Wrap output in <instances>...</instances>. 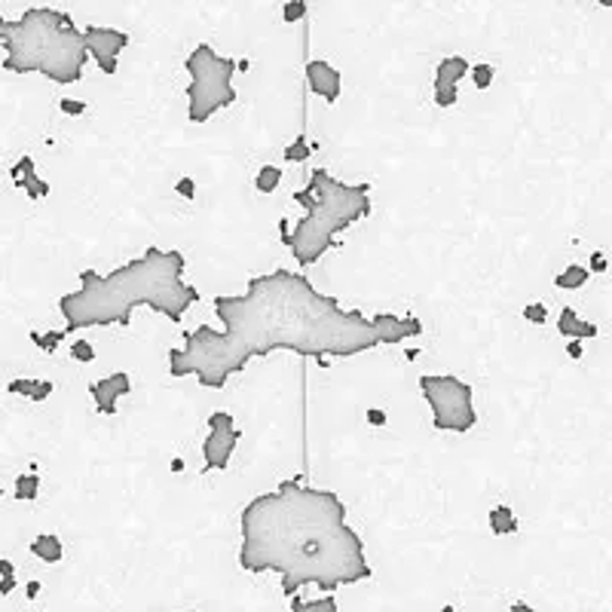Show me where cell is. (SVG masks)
I'll list each match as a JSON object with an SVG mask.
<instances>
[{
    "mask_svg": "<svg viewBox=\"0 0 612 612\" xmlns=\"http://www.w3.org/2000/svg\"><path fill=\"white\" fill-rule=\"evenodd\" d=\"M211 306L224 328L199 324L184 334L178 349H169V374L196 377L202 389H224L252 358L279 349L324 367L331 358L398 346L423 334L416 315L377 312L370 319L361 310H343L337 298L315 291L310 276L291 270L252 276L245 294H218Z\"/></svg>",
    "mask_w": 612,
    "mask_h": 612,
    "instance_id": "6da1fadb",
    "label": "cell"
},
{
    "mask_svg": "<svg viewBox=\"0 0 612 612\" xmlns=\"http://www.w3.org/2000/svg\"><path fill=\"white\" fill-rule=\"evenodd\" d=\"M239 567L276 572L282 594L315 585L322 594L358 585L374 576L361 536L349 526V512L334 490L291 478L254 496L239 514Z\"/></svg>",
    "mask_w": 612,
    "mask_h": 612,
    "instance_id": "7a4b0ae2",
    "label": "cell"
},
{
    "mask_svg": "<svg viewBox=\"0 0 612 612\" xmlns=\"http://www.w3.org/2000/svg\"><path fill=\"white\" fill-rule=\"evenodd\" d=\"M187 257L178 248H147L141 257L110 273L83 270L80 288L59 300L64 334L80 328H129L135 310L165 315L178 324L187 310L199 300V291L184 279Z\"/></svg>",
    "mask_w": 612,
    "mask_h": 612,
    "instance_id": "3957f363",
    "label": "cell"
},
{
    "mask_svg": "<svg viewBox=\"0 0 612 612\" xmlns=\"http://www.w3.org/2000/svg\"><path fill=\"white\" fill-rule=\"evenodd\" d=\"M294 202L303 208V218L298 224L282 218L279 239L300 270L315 266L331 248L340 245L343 230L370 218L374 211L370 184H343L328 169H312L306 187L294 193Z\"/></svg>",
    "mask_w": 612,
    "mask_h": 612,
    "instance_id": "277c9868",
    "label": "cell"
},
{
    "mask_svg": "<svg viewBox=\"0 0 612 612\" xmlns=\"http://www.w3.org/2000/svg\"><path fill=\"white\" fill-rule=\"evenodd\" d=\"M0 46L6 49L4 71L43 73L59 86L80 83L89 61L83 31L52 6H28L16 22L0 16Z\"/></svg>",
    "mask_w": 612,
    "mask_h": 612,
    "instance_id": "5b68a950",
    "label": "cell"
},
{
    "mask_svg": "<svg viewBox=\"0 0 612 612\" xmlns=\"http://www.w3.org/2000/svg\"><path fill=\"white\" fill-rule=\"evenodd\" d=\"M184 68L190 73V83H187V119L190 123L202 126L218 110L236 105V86H233L236 61L230 55L215 52L211 43H199V46H193Z\"/></svg>",
    "mask_w": 612,
    "mask_h": 612,
    "instance_id": "8992f818",
    "label": "cell"
},
{
    "mask_svg": "<svg viewBox=\"0 0 612 612\" xmlns=\"http://www.w3.org/2000/svg\"><path fill=\"white\" fill-rule=\"evenodd\" d=\"M420 392L432 411V425L438 432L466 435L478 425L475 392L457 374H420Z\"/></svg>",
    "mask_w": 612,
    "mask_h": 612,
    "instance_id": "52a82bcc",
    "label": "cell"
},
{
    "mask_svg": "<svg viewBox=\"0 0 612 612\" xmlns=\"http://www.w3.org/2000/svg\"><path fill=\"white\" fill-rule=\"evenodd\" d=\"M239 425L230 411H215L208 416V435L202 438V469L206 471H224L239 447Z\"/></svg>",
    "mask_w": 612,
    "mask_h": 612,
    "instance_id": "ba28073f",
    "label": "cell"
},
{
    "mask_svg": "<svg viewBox=\"0 0 612 612\" xmlns=\"http://www.w3.org/2000/svg\"><path fill=\"white\" fill-rule=\"evenodd\" d=\"M83 43H86L89 59H95L101 73H117L119 68V52L129 46V34L119 28H105V25H86L83 28Z\"/></svg>",
    "mask_w": 612,
    "mask_h": 612,
    "instance_id": "9c48e42d",
    "label": "cell"
},
{
    "mask_svg": "<svg viewBox=\"0 0 612 612\" xmlns=\"http://www.w3.org/2000/svg\"><path fill=\"white\" fill-rule=\"evenodd\" d=\"M471 73L469 59L462 55H447L435 68V105L438 107H453L459 101V80Z\"/></svg>",
    "mask_w": 612,
    "mask_h": 612,
    "instance_id": "30bf717a",
    "label": "cell"
},
{
    "mask_svg": "<svg viewBox=\"0 0 612 612\" xmlns=\"http://www.w3.org/2000/svg\"><path fill=\"white\" fill-rule=\"evenodd\" d=\"M132 392V379H129L126 370H114V374H107L105 379H95V383L89 386V395L92 401H95V411L101 416H114L117 413V401L123 395Z\"/></svg>",
    "mask_w": 612,
    "mask_h": 612,
    "instance_id": "8fae6325",
    "label": "cell"
},
{
    "mask_svg": "<svg viewBox=\"0 0 612 612\" xmlns=\"http://www.w3.org/2000/svg\"><path fill=\"white\" fill-rule=\"evenodd\" d=\"M306 86H310L312 95L324 98L328 105H337L340 92H343V77L334 64L312 59V61H306Z\"/></svg>",
    "mask_w": 612,
    "mask_h": 612,
    "instance_id": "7c38bea8",
    "label": "cell"
},
{
    "mask_svg": "<svg viewBox=\"0 0 612 612\" xmlns=\"http://www.w3.org/2000/svg\"><path fill=\"white\" fill-rule=\"evenodd\" d=\"M9 178H13V184L18 190H25L28 193V199H46L49 196V184H46L40 175H37V165H34V160L31 156H22V160H18L13 169H9Z\"/></svg>",
    "mask_w": 612,
    "mask_h": 612,
    "instance_id": "4fadbf2b",
    "label": "cell"
},
{
    "mask_svg": "<svg viewBox=\"0 0 612 612\" xmlns=\"http://www.w3.org/2000/svg\"><path fill=\"white\" fill-rule=\"evenodd\" d=\"M558 331H560L567 340H591V337H597V334H600L597 324L579 319V312L572 310V306H563V310H560V315H558Z\"/></svg>",
    "mask_w": 612,
    "mask_h": 612,
    "instance_id": "5bb4252c",
    "label": "cell"
},
{
    "mask_svg": "<svg viewBox=\"0 0 612 612\" xmlns=\"http://www.w3.org/2000/svg\"><path fill=\"white\" fill-rule=\"evenodd\" d=\"M31 554H34V558H40L43 563H59V560H61V554H64L61 539H59L55 533H40V536H34V542H31Z\"/></svg>",
    "mask_w": 612,
    "mask_h": 612,
    "instance_id": "9a60e30c",
    "label": "cell"
},
{
    "mask_svg": "<svg viewBox=\"0 0 612 612\" xmlns=\"http://www.w3.org/2000/svg\"><path fill=\"white\" fill-rule=\"evenodd\" d=\"M490 530H493V536H512L521 530V521L508 505H496L490 512Z\"/></svg>",
    "mask_w": 612,
    "mask_h": 612,
    "instance_id": "2e32d148",
    "label": "cell"
},
{
    "mask_svg": "<svg viewBox=\"0 0 612 612\" xmlns=\"http://www.w3.org/2000/svg\"><path fill=\"white\" fill-rule=\"evenodd\" d=\"M591 279V270L588 266H579V264H570L567 270H563L558 279H554V285H558L560 291H576V288H582Z\"/></svg>",
    "mask_w": 612,
    "mask_h": 612,
    "instance_id": "e0dca14e",
    "label": "cell"
},
{
    "mask_svg": "<svg viewBox=\"0 0 612 612\" xmlns=\"http://www.w3.org/2000/svg\"><path fill=\"white\" fill-rule=\"evenodd\" d=\"M16 499H22V502H31L40 493V475L37 471H22V475L16 478V487H13Z\"/></svg>",
    "mask_w": 612,
    "mask_h": 612,
    "instance_id": "ac0fdd59",
    "label": "cell"
},
{
    "mask_svg": "<svg viewBox=\"0 0 612 612\" xmlns=\"http://www.w3.org/2000/svg\"><path fill=\"white\" fill-rule=\"evenodd\" d=\"M291 612H337V600H334V594H324L315 600L291 597Z\"/></svg>",
    "mask_w": 612,
    "mask_h": 612,
    "instance_id": "d6986e66",
    "label": "cell"
},
{
    "mask_svg": "<svg viewBox=\"0 0 612 612\" xmlns=\"http://www.w3.org/2000/svg\"><path fill=\"white\" fill-rule=\"evenodd\" d=\"M279 181H282V169H279V165H264V169L257 172V178H254V190L257 193H276Z\"/></svg>",
    "mask_w": 612,
    "mask_h": 612,
    "instance_id": "ffe728a7",
    "label": "cell"
},
{
    "mask_svg": "<svg viewBox=\"0 0 612 612\" xmlns=\"http://www.w3.org/2000/svg\"><path fill=\"white\" fill-rule=\"evenodd\" d=\"M493 80H496V68H493V64H487V61L471 64V83H475L478 89H490V86H493Z\"/></svg>",
    "mask_w": 612,
    "mask_h": 612,
    "instance_id": "44dd1931",
    "label": "cell"
},
{
    "mask_svg": "<svg viewBox=\"0 0 612 612\" xmlns=\"http://www.w3.org/2000/svg\"><path fill=\"white\" fill-rule=\"evenodd\" d=\"M64 340V331H49V334H37V331H31V343L37 349H43V352H55V346Z\"/></svg>",
    "mask_w": 612,
    "mask_h": 612,
    "instance_id": "7402d4cb",
    "label": "cell"
},
{
    "mask_svg": "<svg viewBox=\"0 0 612 612\" xmlns=\"http://www.w3.org/2000/svg\"><path fill=\"white\" fill-rule=\"evenodd\" d=\"M34 386H37V379H31V377H16V379H9L6 392H9V395H18V398H28V401H31Z\"/></svg>",
    "mask_w": 612,
    "mask_h": 612,
    "instance_id": "603a6c76",
    "label": "cell"
},
{
    "mask_svg": "<svg viewBox=\"0 0 612 612\" xmlns=\"http://www.w3.org/2000/svg\"><path fill=\"white\" fill-rule=\"evenodd\" d=\"M521 315L530 324H545V319H548V306H545L542 300H533V303H526L524 310H521Z\"/></svg>",
    "mask_w": 612,
    "mask_h": 612,
    "instance_id": "cb8c5ba5",
    "label": "cell"
},
{
    "mask_svg": "<svg viewBox=\"0 0 612 612\" xmlns=\"http://www.w3.org/2000/svg\"><path fill=\"white\" fill-rule=\"evenodd\" d=\"M303 16H306V4H303V0H288V4H285V9H282V18H285L288 25L300 22Z\"/></svg>",
    "mask_w": 612,
    "mask_h": 612,
    "instance_id": "d4e9b609",
    "label": "cell"
},
{
    "mask_svg": "<svg viewBox=\"0 0 612 612\" xmlns=\"http://www.w3.org/2000/svg\"><path fill=\"white\" fill-rule=\"evenodd\" d=\"M306 156H310V144H306L303 138H298L291 147H285V160L288 163H303Z\"/></svg>",
    "mask_w": 612,
    "mask_h": 612,
    "instance_id": "484cf974",
    "label": "cell"
},
{
    "mask_svg": "<svg viewBox=\"0 0 612 612\" xmlns=\"http://www.w3.org/2000/svg\"><path fill=\"white\" fill-rule=\"evenodd\" d=\"M71 358H73V361H83V365H86V361L95 358V349H92V343L77 340V343L71 346Z\"/></svg>",
    "mask_w": 612,
    "mask_h": 612,
    "instance_id": "4316f807",
    "label": "cell"
},
{
    "mask_svg": "<svg viewBox=\"0 0 612 612\" xmlns=\"http://www.w3.org/2000/svg\"><path fill=\"white\" fill-rule=\"evenodd\" d=\"M55 392V386L49 383V379H37V386H34V395H31V401H46Z\"/></svg>",
    "mask_w": 612,
    "mask_h": 612,
    "instance_id": "83f0119b",
    "label": "cell"
},
{
    "mask_svg": "<svg viewBox=\"0 0 612 612\" xmlns=\"http://www.w3.org/2000/svg\"><path fill=\"white\" fill-rule=\"evenodd\" d=\"M59 107H61V114H68V117H80L83 110H86V105H83V101H73V98H61Z\"/></svg>",
    "mask_w": 612,
    "mask_h": 612,
    "instance_id": "f1b7e54d",
    "label": "cell"
},
{
    "mask_svg": "<svg viewBox=\"0 0 612 612\" xmlns=\"http://www.w3.org/2000/svg\"><path fill=\"white\" fill-rule=\"evenodd\" d=\"M175 190H178V196H184V199H193V196H196V184H193V178H178Z\"/></svg>",
    "mask_w": 612,
    "mask_h": 612,
    "instance_id": "f546056e",
    "label": "cell"
},
{
    "mask_svg": "<svg viewBox=\"0 0 612 612\" xmlns=\"http://www.w3.org/2000/svg\"><path fill=\"white\" fill-rule=\"evenodd\" d=\"M591 273H606V257H604V252H594V254H591Z\"/></svg>",
    "mask_w": 612,
    "mask_h": 612,
    "instance_id": "4dcf8cb0",
    "label": "cell"
},
{
    "mask_svg": "<svg viewBox=\"0 0 612 612\" xmlns=\"http://www.w3.org/2000/svg\"><path fill=\"white\" fill-rule=\"evenodd\" d=\"M367 423H370V425H386V411H379V407H370V411H367Z\"/></svg>",
    "mask_w": 612,
    "mask_h": 612,
    "instance_id": "1f68e13d",
    "label": "cell"
},
{
    "mask_svg": "<svg viewBox=\"0 0 612 612\" xmlns=\"http://www.w3.org/2000/svg\"><path fill=\"white\" fill-rule=\"evenodd\" d=\"M13 576H16V567H13V560L0 558V579H13Z\"/></svg>",
    "mask_w": 612,
    "mask_h": 612,
    "instance_id": "d6a6232c",
    "label": "cell"
},
{
    "mask_svg": "<svg viewBox=\"0 0 612 612\" xmlns=\"http://www.w3.org/2000/svg\"><path fill=\"white\" fill-rule=\"evenodd\" d=\"M567 352H570V358H582V340H570V346H567Z\"/></svg>",
    "mask_w": 612,
    "mask_h": 612,
    "instance_id": "836d02e7",
    "label": "cell"
},
{
    "mask_svg": "<svg viewBox=\"0 0 612 612\" xmlns=\"http://www.w3.org/2000/svg\"><path fill=\"white\" fill-rule=\"evenodd\" d=\"M16 591V576L13 579H0V594H13Z\"/></svg>",
    "mask_w": 612,
    "mask_h": 612,
    "instance_id": "e575fe53",
    "label": "cell"
},
{
    "mask_svg": "<svg viewBox=\"0 0 612 612\" xmlns=\"http://www.w3.org/2000/svg\"><path fill=\"white\" fill-rule=\"evenodd\" d=\"M37 594H40V582H28V597L34 600Z\"/></svg>",
    "mask_w": 612,
    "mask_h": 612,
    "instance_id": "d590c367",
    "label": "cell"
},
{
    "mask_svg": "<svg viewBox=\"0 0 612 612\" xmlns=\"http://www.w3.org/2000/svg\"><path fill=\"white\" fill-rule=\"evenodd\" d=\"M508 612H536V609L530 604H512V609H508Z\"/></svg>",
    "mask_w": 612,
    "mask_h": 612,
    "instance_id": "8d00e7d4",
    "label": "cell"
},
{
    "mask_svg": "<svg viewBox=\"0 0 612 612\" xmlns=\"http://www.w3.org/2000/svg\"><path fill=\"white\" fill-rule=\"evenodd\" d=\"M172 471H184V459H175L172 462Z\"/></svg>",
    "mask_w": 612,
    "mask_h": 612,
    "instance_id": "74e56055",
    "label": "cell"
},
{
    "mask_svg": "<svg viewBox=\"0 0 612 612\" xmlns=\"http://www.w3.org/2000/svg\"><path fill=\"white\" fill-rule=\"evenodd\" d=\"M594 4H600V6H612V0H594Z\"/></svg>",
    "mask_w": 612,
    "mask_h": 612,
    "instance_id": "f35d334b",
    "label": "cell"
},
{
    "mask_svg": "<svg viewBox=\"0 0 612 612\" xmlns=\"http://www.w3.org/2000/svg\"><path fill=\"white\" fill-rule=\"evenodd\" d=\"M441 612H457V609H453V606H450V604H447V606H444V609H441Z\"/></svg>",
    "mask_w": 612,
    "mask_h": 612,
    "instance_id": "ab89813d",
    "label": "cell"
},
{
    "mask_svg": "<svg viewBox=\"0 0 612 612\" xmlns=\"http://www.w3.org/2000/svg\"><path fill=\"white\" fill-rule=\"evenodd\" d=\"M181 612H196V609H181Z\"/></svg>",
    "mask_w": 612,
    "mask_h": 612,
    "instance_id": "60d3db41",
    "label": "cell"
}]
</instances>
